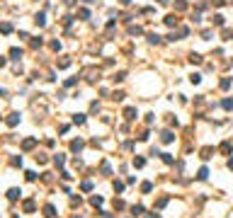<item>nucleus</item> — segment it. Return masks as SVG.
Returning <instances> with one entry per match:
<instances>
[{"label":"nucleus","mask_w":233,"mask_h":218,"mask_svg":"<svg viewBox=\"0 0 233 218\" xmlns=\"http://www.w3.org/2000/svg\"><path fill=\"white\" fill-rule=\"evenodd\" d=\"M206 177H209V170H206V167H202V170L197 172V179H206Z\"/></svg>","instance_id":"nucleus-8"},{"label":"nucleus","mask_w":233,"mask_h":218,"mask_svg":"<svg viewBox=\"0 0 233 218\" xmlns=\"http://www.w3.org/2000/svg\"><path fill=\"white\" fill-rule=\"evenodd\" d=\"M163 143H172V141H175V136H172V131H163Z\"/></svg>","instance_id":"nucleus-2"},{"label":"nucleus","mask_w":233,"mask_h":218,"mask_svg":"<svg viewBox=\"0 0 233 218\" xmlns=\"http://www.w3.org/2000/svg\"><path fill=\"white\" fill-rule=\"evenodd\" d=\"M73 121H75V124H85V114H75Z\"/></svg>","instance_id":"nucleus-16"},{"label":"nucleus","mask_w":233,"mask_h":218,"mask_svg":"<svg viewBox=\"0 0 233 218\" xmlns=\"http://www.w3.org/2000/svg\"><path fill=\"white\" fill-rule=\"evenodd\" d=\"M189 61H192V63H202V56H199V54H192V56H189Z\"/></svg>","instance_id":"nucleus-18"},{"label":"nucleus","mask_w":233,"mask_h":218,"mask_svg":"<svg viewBox=\"0 0 233 218\" xmlns=\"http://www.w3.org/2000/svg\"><path fill=\"white\" fill-rule=\"evenodd\" d=\"M17 196H19V189H10V191H8V199H10V201H15Z\"/></svg>","instance_id":"nucleus-9"},{"label":"nucleus","mask_w":233,"mask_h":218,"mask_svg":"<svg viewBox=\"0 0 233 218\" xmlns=\"http://www.w3.org/2000/svg\"><path fill=\"white\" fill-rule=\"evenodd\" d=\"M148 218H160V216H158V213H151V216H148Z\"/></svg>","instance_id":"nucleus-30"},{"label":"nucleus","mask_w":233,"mask_h":218,"mask_svg":"<svg viewBox=\"0 0 233 218\" xmlns=\"http://www.w3.org/2000/svg\"><path fill=\"white\" fill-rule=\"evenodd\" d=\"M124 117H126V119H129V121H131V119H136V117H139V114H136V109H134V107H129V109H126V112H124Z\"/></svg>","instance_id":"nucleus-3"},{"label":"nucleus","mask_w":233,"mask_h":218,"mask_svg":"<svg viewBox=\"0 0 233 218\" xmlns=\"http://www.w3.org/2000/svg\"><path fill=\"white\" fill-rule=\"evenodd\" d=\"M151 189H153V184H151V182H143V184H141V191H143V194H148Z\"/></svg>","instance_id":"nucleus-11"},{"label":"nucleus","mask_w":233,"mask_h":218,"mask_svg":"<svg viewBox=\"0 0 233 218\" xmlns=\"http://www.w3.org/2000/svg\"><path fill=\"white\" fill-rule=\"evenodd\" d=\"M34 22H37L39 27H44V24H46V19H44V15H37V19H34Z\"/></svg>","instance_id":"nucleus-17"},{"label":"nucleus","mask_w":233,"mask_h":218,"mask_svg":"<svg viewBox=\"0 0 233 218\" xmlns=\"http://www.w3.org/2000/svg\"><path fill=\"white\" fill-rule=\"evenodd\" d=\"M112 100H114V102H121V100H124V92H114Z\"/></svg>","instance_id":"nucleus-24"},{"label":"nucleus","mask_w":233,"mask_h":218,"mask_svg":"<svg viewBox=\"0 0 233 218\" xmlns=\"http://www.w3.org/2000/svg\"><path fill=\"white\" fill-rule=\"evenodd\" d=\"M143 165H146L143 158H134V167H143Z\"/></svg>","instance_id":"nucleus-13"},{"label":"nucleus","mask_w":233,"mask_h":218,"mask_svg":"<svg viewBox=\"0 0 233 218\" xmlns=\"http://www.w3.org/2000/svg\"><path fill=\"white\" fill-rule=\"evenodd\" d=\"M54 163H56V165H63L66 158H63V155H56V158H54Z\"/></svg>","instance_id":"nucleus-26"},{"label":"nucleus","mask_w":233,"mask_h":218,"mask_svg":"<svg viewBox=\"0 0 233 218\" xmlns=\"http://www.w3.org/2000/svg\"><path fill=\"white\" fill-rule=\"evenodd\" d=\"M90 204H93V206H102V196H93Z\"/></svg>","instance_id":"nucleus-20"},{"label":"nucleus","mask_w":233,"mask_h":218,"mask_svg":"<svg viewBox=\"0 0 233 218\" xmlns=\"http://www.w3.org/2000/svg\"><path fill=\"white\" fill-rule=\"evenodd\" d=\"M71 150H73V153H80V150H83V141H80V138L73 141V143H71Z\"/></svg>","instance_id":"nucleus-1"},{"label":"nucleus","mask_w":233,"mask_h":218,"mask_svg":"<svg viewBox=\"0 0 233 218\" xmlns=\"http://www.w3.org/2000/svg\"><path fill=\"white\" fill-rule=\"evenodd\" d=\"M148 41L151 44H160V36L158 34H148Z\"/></svg>","instance_id":"nucleus-15"},{"label":"nucleus","mask_w":233,"mask_h":218,"mask_svg":"<svg viewBox=\"0 0 233 218\" xmlns=\"http://www.w3.org/2000/svg\"><path fill=\"white\" fill-rule=\"evenodd\" d=\"M228 167H231V170H233V158H231V160H228Z\"/></svg>","instance_id":"nucleus-31"},{"label":"nucleus","mask_w":233,"mask_h":218,"mask_svg":"<svg viewBox=\"0 0 233 218\" xmlns=\"http://www.w3.org/2000/svg\"><path fill=\"white\" fill-rule=\"evenodd\" d=\"M221 153H231V143H228V141L221 143Z\"/></svg>","instance_id":"nucleus-19"},{"label":"nucleus","mask_w":233,"mask_h":218,"mask_svg":"<svg viewBox=\"0 0 233 218\" xmlns=\"http://www.w3.org/2000/svg\"><path fill=\"white\" fill-rule=\"evenodd\" d=\"M68 65H71V61H68V58H61V61H58V68H68Z\"/></svg>","instance_id":"nucleus-21"},{"label":"nucleus","mask_w":233,"mask_h":218,"mask_svg":"<svg viewBox=\"0 0 233 218\" xmlns=\"http://www.w3.org/2000/svg\"><path fill=\"white\" fill-rule=\"evenodd\" d=\"M85 3H93V0H85Z\"/></svg>","instance_id":"nucleus-32"},{"label":"nucleus","mask_w":233,"mask_h":218,"mask_svg":"<svg viewBox=\"0 0 233 218\" xmlns=\"http://www.w3.org/2000/svg\"><path fill=\"white\" fill-rule=\"evenodd\" d=\"M165 24H168V27H175V24H177V17H175V15H168V17H165Z\"/></svg>","instance_id":"nucleus-5"},{"label":"nucleus","mask_w":233,"mask_h":218,"mask_svg":"<svg viewBox=\"0 0 233 218\" xmlns=\"http://www.w3.org/2000/svg\"><path fill=\"white\" fill-rule=\"evenodd\" d=\"M224 3H226V0H214V5H216V8H221Z\"/></svg>","instance_id":"nucleus-29"},{"label":"nucleus","mask_w":233,"mask_h":218,"mask_svg":"<svg viewBox=\"0 0 233 218\" xmlns=\"http://www.w3.org/2000/svg\"><path fill=\"white\" fill-rule=\"evenodd\" d=\"M160 158H163V163H165V165H172V163H175V158H172L170 153H160Z\"/></svg>","instance_id":"nucleus-4"},{"label":"nucleus","mask_w":233,"mask_h":218,"mask_svg":"<svg viewBox=\"0 0 233 218\" xmlns=\"http://www.w3.org/2000/svg\"><path fill=\"white\" fill-rule=\"evenodd\" d=\"M17 121H19V114H10V119H8V124H10V126H15Z\"/></svg>","instance_id":"nucleus-12"},{"label":"nucleus","mask_w":233,"mask_h":218,"mask_svg":"<svg viewBox=\"0 0 233 218\" xmlns=\"http://www.w3.org/2000/svg\"><path fill=\"white\" fill-rule=\"evenodd\" d=\"M224 109H233V100H224Z\"/></svg>","instance_id":"nucleus-28"},{"label":"nucleus","mask_w":233,"mask_h":218,"mask_svg":"<svg viewBox=\"0 0 233 218\" xmlns=\"http://www.w3.org/2000/svg\"><path fill=\"white\" fill-rule=\"evenodd\" d=\"M131 213H134V216H141V213H143V206H131Z\"/></svg>","instance_id":"nucleus-14"},{"label":"nucleus","mask_w":233,"mask_h":218,"mask_svg":"<svg viewBox=\"0 0 233 218\" xmlns=\"http://www.w3.org/2000/svg\"><path fill=\"white\" fill-rule=\"evenodd\" d=\"M44 216H46V218H54V216H56V209H54V206H46V209H44Z\"/></svg>","instance_id":"nucleus-6"},{"label":"nucleus","mask_w":233,"mask_h":218,"mask_svg":"<svg viewBox=\"0 0 233 218\" xmlns=\"http://www.w3.org/2000/svg\"><path fill=\"white\" fill-rule=\"evenodd\" d=\"M141 32H143L141 27H129V34H141Z\"/></svg>","instance_id":"nucleus-27"},{"label":"nucleus","mask_w":233,"mask_h":218,"mask_svg":"<svg viewBox=\"0 0 233 218\" xmlns=\"http://www.w3.org/2000/svg\"><path fill=\"white\" fill-rule=\"evenodd\" d=\"M202 158H204V160H206V158H211V148H204V150H202Z\"/></svg>","instance_id":"nucleus-25"},{"label":"nucleus","mask_w":233,"mask_h":218,"mask_svg":"<svg viewBox=\"0 0 233 218\" xmlns=\"http://www.w3.org/2000/svg\"><path fill=\"white\" fill-rule=\"evenodd\" d=\"M221 87H224V90H228V87H231V78H224V80H221Z\"/></svg>","instance_id":"nucleus-22"},{"label":"nucleus","mask_w":233,"mask_h":218,"mask_svg":"<svg viewBox=\"0 0 233 218\" xmlns=\"http://www.w3.org/2000/svg\"><path fill=\"white\" fill-rule=\"evenodd\" d=\"M10 56H12L15 61H19V58H22V49H12V51H10Z\"/></svg>","instance_id":"nucleus-7"},{"label":"nucleus","mask_w":233,"mask_h":218,"mask_svg":"<svg viewBox=\"0 0 233 218\" xmlns=\"http://www.w3.org/2000/svg\"><path fill=\"white\" fill-rule=\"evenodd\" d=\"M175 8H177V10H185V8H187V3H185V0H177Z\"/></svg>","instance_id":"nucleus-23"},{"label":"nucleus","mask_w":233,"mask_h":218,"mask_svg":"<svg viewBox=\"0 0 233 218\" xmlns=\"http://www.w3.org/2000/svg\"><path fill=\"white\" fill-rule=\"evenodd\" d=\"M211 22H214L216 27H224V17H221V15H214V19H211Z\"/></svg>","instance_id":"nucleus-10"}]
</instances>
